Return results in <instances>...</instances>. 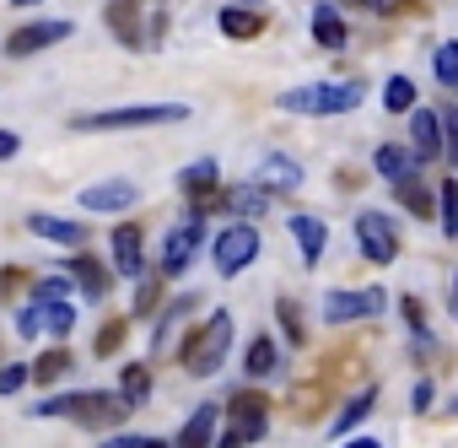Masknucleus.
I'll return each instance as SVG.
<instances>
[{
    "label": "nucleus",
    "mask_w": 458,
    "mask_h": 448,
    "mask_svg": "<svg viewBox=\"0 0 458 448\" xmlns=\"http://www.w3.org/2000/svg\"><path fill=\"white\" fill-rule=\"evenodd\" d=\"M178 184H183L189 194H199V189H210V184H216V157H199L194 168H183V173H178Z\"/></svg>",
    "instance_id": "obj_26"
},
{
    "label": "nucleus",
    "mask_w": 458,
    "mask_h": 448,
    "mask_svg": "<svg viewBox=\"0 0 458 448\" xmlns=\"http://www.w3.org/2000/svg\"><path fill=\"white\" fill-rule=\"evenodd\" d=\"M108 448H167L162 437H108Z\"/></svg>",
    "instance_id": "obj_35"
},
{
    "label": "nucleus",
    "mask_w": 458,
    "mask_h": 448,
    "mask_svg": "<svg viewBox=\"0 0 458 448\" xmlns=\"http://www.w3.org/2000/svg\"><path fill=\"white\" fill-rule=\"evenodd\" d=\"M372 168H377L388 184H404V178H415V173H420V157H415L410 146H377Z\"/></svg>",
    "instance_id": "obj_13"
},
{
    "label": "nucleus",
    "mask_w": 458,
    "mask_h": 448,
    "mask_svg": "<svg viewBox=\"0 0 458 448\" xmlns=\"http://www.w3.org/2000/svg\"><path fill=\"white\" fill-rule=\"evenodd\" d=\"M216 421H221V410H216V405H199V410L183 421V432H178V443H173V448H210Z\"/></svg>",
    "instance_id": "obj_15"
},
{
    "label": "nucleus",
    "mask_w": 458,
    "mask_h": 448,
    "mask_svg": "<svg viewBox=\"0 0 458 448\" xmlns=\"http://www.w3.org/2000/svg\"><path fill=\"white\" fill-rule=\"evenodd\" d=\"M221 33H226V39H254V33H259V17L243 12V6H226V12H221Z\"/></svg>",
    "instance_id": "obj_24"
},
{
    "label": "nucleus",
    "mask_w": 458,
    "mask_h": 448,
    "mask_svg": "<svg viewBox=\"0 0 458 448\" xmlns=\"http://www.w3.org/2000/svg\"><path fill=\"white\" fill-rule=\"evenodd\" d=\"M442 151H447L453 168H458V108H442Z\"/></svg>",
    "instance_id": "obj_33"
},
{
    "label": "nucleus",
    "mask_w": 458,
    "mask_h": 448,
    "mask_svg": "<svg viewBox=\"0 0 458 448\" xmlns=\"http://www.w3.org/2000/svg\"><path fill=\"white\" fill-rule=\"evenodd\" d=\"M71 373V351H49L38 367H33V378H65Z\"/></svg>",
    "instance_id": "obj_32"
},
{
    "label": "nucleus",
    "mask_w": 458,
    "mask_h": 448,
    "mask_svg": "<svg viewBox=\"0 0 458 448\" xmlns=\"http://www.w3.org/2000/svg\"><path fill=\"white\" fill-rule=\"evenodd\" d=\"M437 82L442 87H458V44H442L437 49Z\"/></svg>",
    "instance_id": "obj_29"
},
{
    "label": "nucleus",
    "mask_w": 458,
    "mask_h": 448,
    "mask_svg": "<svg viewBox=\"0 0 458 448\" xmlns=\"http://www.w3.org/2000/svg\"><path fill=\"white\" fill-rule=\"evenodd\" d=\"M38 416H76L87 426H108V421H124L130 405L124 394H103V389H81V394H60V400H44Z\"/></svg>",
    "instance_id": "obj_4"
},
{
    "label": "nucleus",
    "mask_w": 458,
    "mask_h": 448,
    "mask_svg": "<svg viewBox=\"0 0 458 448\" xmlns=\"http://www.w3.org/2000/svg\"><path fill=\"white\" fill-rule=\"evenodd\" d=\"M199 244H205V216H199V211H189L178 228L167 233V244H162V271H167V276H183Z\"/></svg>",
    "instance_id": "obj_8"
},
{
    "label": "nucleus",
    "mask_w": 458,
    "mask_h": 448,
    "mask_svg": "<svg viewBox=\"0 0 458 448\" xmlns=\"http://www.w3.org/2000/svg\"><path fill=\"white\" fill-rule=\"evenodd\" d=\"M383 103H388L394 114H410V108H415V82H410V76H394V82L383 87Z\"/></svg>",
    "instance_id": "obj_25"
},
{
    "label": "nucleus",
    "mask_w": 458,
    "mask_h": 448,
    "mask_svg": "<svg viewBox=\"0 0 458 448\" xmlns=\"http://www.w3.org/2000/svg\"><path fill=\"white\" fill-rule=\"evenodd\" d=\"M356 244H361V254H367L372 265H388V260L399 254V228H394L383 211H361V216H356Z\"/></svg>",
    "instance_id": "obj_7"
},
{
    "label": "nucleus",
    "mask_w": 458,
    "mask_h": 448,
    "mask_svg": "<svg viewBox=\"0 0 458 448\" xmlns=\"http://www.w3.org/2000/svg\"><path fill=\"white\" fill-rule=\"evenodd\" d=\"M135 200H140V189L130 178H103V184L81 189V211H130Z\"/></svg>",
    "instance_id": "obj_10"
},
{
    "label": "nucleus",
    "mask_w": 458,
    "mask_h": 448,
    "mask_svg": "<svg viewBox=\"0 0 458 448\" xmlns=\"http://www.w3.org/2000/svg\"><path fill=\"white\" fill-rule=\"evenodd\" d=\"M65 271H71V281H81V292H87V297H103V292H108V276H103V265H98V260L76 254Z\"/></svg>",
    "instance_id": "obj_20"
},
{
    "label": "nucleus",
    "mask_w": 458,
    "mask_h": 448,
    "mask_svg": "<svg viewBox=\"0 0 458 448\" xmlns=\"http://www.w3.org/2000/svg\"><path fill=\"white\" fill-rule=\"evenodd\" d=\"M216 448H243V437H238V432H226V437H221Z\"/></svg>",
    "instance_id": "obj_40"
},
{
    "label": "nucleus",
    "mask_w": 458,
    "mask_h": 448,
    "mask_svg": "<svg viewBox=\"0 0 458 448\" xmlns=\"http://www.w3.org/2000/svg\"><path fill=\"white\" fill-rule=\"evenodd\" d=\"M28 228L49 244H87V228L81 221H65V216H28Z\"/></svg>",
    "instance_id": "obj_16"
},
{
    "label": "nucleus",
    "mask_w": 458,
    "mask_h": 448,
    "mask_svg": "<svg viewBox=\"0 0 458 448\" xmlns=\"http://www.w3.org/2000/svg\"><path fill=\"white\" fill-rule=\"evenodd\" d=\"M114 346H119V324H108V330H103V340H98V351H114Z\"/></svg>",
    "instance_id": "obj_38"
},
{
    "label": "nucleus",
    "mask_w": 458,
    "mask_h": 448,
    "mask_svg": "<svg viewBox=\"0 0 458 448\" xmlns=\"http://www.w3.org/2000/svg\"><path fill=\"white\" fill-rule=\"evenodd\" d=\"M270 367H276V346H270V340L259 335V340L249 346V373H254V378H265Z\"/></svg>",
    "instance_id": "obj_28"
},
{
    "label": "nucleus",
    "mask_w": 458,
    "mask_h": 448,
    "mask_svg": "<svg viewBox=\"0 0 458 448\" xmlns=\"http://www.w3.org/2000/svg\"><path fill=\"white\" fill-rule=\"evenodd\" d=\"M226 351H233V314H210V319L189 335V346H183V367H189L194 378H210V373L226 362Z\"/></svg>",
    "instance_id": "obj_3"
},
{
    "label": "nucleus",
    "mask_w": 458,
    "mask_h": 448,
    "mask_svg": "<svg viewBox=\"0 0 458 448\" xmlns=\"http://www.w3.org/2000/svg\"><path fill=\"white\" fill-rule=\"evenodd\" d=\"M22 151V141L12 135V130H0V162H6V157H17Z\"/></svg>",
    "instance_id": "obj_36"
},
{
    "label": "nucleus",
    "mask_w": 458,
    "mask_h": 448,
    "mask_svg": "<svg viewBox=\"0 0 458 448\" xmlns=\"http://www.w3.org/2000/svg\"><path fill=\"white\" fill-rule=\"evenodd\" d=\"M17 6H38V0H17Z\"/></svg>",
    "instance_id": "obj_42"
},
{
    "label": "nucleus",
    "mask_w": 458,
    "mask_h": 448,
    "mask_svg": "<svg viewBox=\"0 0 458 448\" xmlns=\"http://www.w3.org/2000/svg\"><path fill=\"white\" fill-rule=\"evenodd\" d=\"M410 141L415 157H442V108H410Z\"/></svg>",
    "instance_id": "obj_12"
},
{
    "label": "nucleus",
    "mask_w": 458,
    "mask_h": 448,
    "mask_svg": "<svg viewBox=\"0 0 458 448\" xmlns=\"http://www.w3.org/2000/svg\"><path fill=\"white\" fill-rule=\"evenodd\" d=\"M404 200H410V211H415V216H431V200L415 189V178H404Z\"/></svg>",
    "instance_id": "obj_34"
},
{
    "label": "nucleus",
    "mask_w": 458,
    "mask_h": 448,
    "mask_svg": "<svg viewBox=\"0 0 458 448\" xmlns=\"http://www.w3.org/2000/svg\"><path fill=\"white\" fill-rule=\"evenodd\" d=\"M233 416H238V426H233V432H238L243 443L265 437V405H259V400H249V394H243V400L233 405Z\"/></svg>",
    "instance_id": "obj_21"
},
{
    "label": "nucleus",
    "mask_w": 458,
    "mask_h": 448,
    "mask_svg": "<svg viewBox=\"0 0 458 448\" xmlns=\"http://www.w3.org/2000/svg\"><path fill=\"white\" fill-rule=\"evenodd\" d=\"M76 330V308L65 297H33L28 308H17V335H55L65 340Z\"/></svg>",
    "instance_id": "obj_5"
},
{
    "label": "nucleus",
    "mask_w": 458,
    "mask_h": 448,
    "mask_svg": "<svg viewBox=\"0 0 458 448\" xmlns=\"http://www.w3.org/2000/svg\"><path fill=\"white\" fill-rule=\"evenodd\" d=\"M442 233H458V184H442Z\"/></svg>",
    "instance_id": "obj_31"
},
{
    "label": "nucleus",
    "mask_w": 458,
    "mask_h": 448,
    "mask_svg": "<svg viewBox=\"0 0 458 448\" xmlns=\"http://www.w3.org/2000/svg\"><path fill=\"white\" fill-rule=\"evenodd\" d=\"M38 297H65V281H60V276H49V281H38Z\"/></svg>",
    "instance_id": "obj_37"
},
{
    "label": "nucleus",
    "mask_w": 458,
    "mask_h": 448,
    "mask_svg": "<svg viewBox=\"0 0 458 448\" xmlns=\"http://www.w3.org/2000/svg\"><path fill=\"white\" fill-rule=\"evenodd\" d=\"M108 244H114V271L119 276H140V233L135 228H119Z\"/></svg>",
    "instance_id": "obj_19"
},
{
    "label": "nucleus",
    "mask_w": 458,
    "mask_h": 448,
    "mask_svg": "<svg viewBox=\"0 0 458 448\" xmlns=\"http://www.w3.org/2000/svg\"><path fill=\"white\" fill-rule=\"evenodd\" d=\"M210 254H216V271H221V276H238V271H249V265L259 260V233L249 228V221H238V228L216 233Z\"/></svg>",
    "instance_id": "obj_6"
},
{
    "label": "nucleus",
    "mask_w": 458,
    "mask_h": 448,
    "mask_svg": "<svg viewBox=\"0 0 458 448\" xmlns=\"http://www.w3.org/2000/svg\"><path fill=\"white\" fill-rule=\"evenodd\" d=\"M372 405H377V389H372V383H367V389H361V394H356V400H351V405H345V410H340V421H335V432H340V437H345V432H351V426H361V421H367V410H372Z\"/></svg>",
    "instance_id": "obj_23"
},
{
    "label": "nucleus",
    "mask_w": 458,
    "mask_h": 448,
    "mask_svg": "<svg viewBox=\"0 0 458 448\" xmlns=\"http://www.w3.org/2000/svg\"><path fill=\"white\" fill-rule=\"evenodd\" d=\"M345 448H383V443H372V437H361V443H345Z\"/></svg>",
    "instance_id": "obj_41"
},
{
    "label": "nucleus",
    "mask_w": 458,
    "mask_h": 448,
    "mask_svg": "<svg viewBox=\"0 0 458 448\" xmlns=\"http://www.w3.org/2000/svg\"><path fill=\"white\" fill-rule=\"evenodd\" d=\"M28 378H33V367H28V362H6V367H0V394H17Z\"/></svg>",
    "instance_id": "obj_30"
},
{
    "label": "nucleus",
    "mask_w": 458,
    "mask_h": 448,
    "mask_svg": "<svg viewBox=\"0 0 458 448\" xmlns=\"http://www.w3.org/2000/svg\"><path fill=\"white\" fill-rule=\"evenodd\" d=\"M189 119V103H135V108H103V114H71V130H151Z\"/></svg>",
    "instance_id": "obj_1"
},
{
    "label": "nucleus",
    "mask_w": 458,
    "mask_h": 448,
    "mask_svg": "<svg viewBox=\"0 0 458 448\" xmlns=\"http://www.w3.org/2000/svg\"><path fill=\"white\" fill-rule=\"evenodd\" d=\"M71 39V22H33V28H17L12 39H6V55H38V49H49V44H65Z\"/></svg>",
    "instance_id": "obj_11"
},
{
    "label": "nucleus",
    "mask_w": 458,
    "mask_h": 448,
    "mask_svg": "<svg viewBox=\"0 0 458 448\" xmlns=\"http://www.w3.org/2000/svg\"><path fill=\"white\" fill-rule=\"evenodd\" d=\"M146 394H151V373H146L140 362H130V367H124V405H140Z\"/></svg>",
    "instance_id": "obj_27"
},
{
    "label": "nucleus",
    "mask_w": 458,
    "mask_h": 448,
    "mask_svg": "<svg viewBox=\"0 0 458 448\" xmlns=\"http://www.w3.org/2000/svg\"><path fill=\"white\" fill-rule=\"evenodd\" d=\"M447 308H453V319H458V271H453V292H447Z\"/></svg>",
    "instance_id": "obj_39"
},
{
    "label": "nucleus",
    "mask_w": 458,
    "mask_h": 448,
    "mask_svg": "<svg viewBox=\"0 0 458 448\" xmlns=\"http://www.w3.org/2000/svg\"><path fill=\"white\" fill-rule=\"evenodd\" d=\"M313 39H318L324 49H345L351 28H345V17H340L335 6H313Z\"/></svg>",
    "instance_id": "obj_18"
},
{
    "label": "nucleus",
    "mask_w": 458,
    "mask_h": 448,
    "mask_svg": "<svg viewBox=\"0 0 458 448\" xmlns=\"http://www.w3.org/2000/svg\"><path fill=\"white\" fill-rule=\"evenodd\" d=\"M361 92H367L361 82H308V87L281 92V108L286 114H351Z\"/></svg>",
    "instance_id": "obj_2"
},
{
    "label": "nucleus",
    "mask_w": 458,
    "mask_h": 448,
    "mask_svg": "<svg viewBox=\"0 0 458 448\" xmlns=\"http://www.w3.org/2000/svg\"><path fill=\"white\" fill-rule=\"evenodd\" d=\"M292 238H297V249H302V260L308 265H318V254H324V221L318 216H292Z\"/></svg>",
    "instance_id": "obj_17"
},
{
    "label": "nucleus",
    "mask_w": 458,
    "mask_h": 448,
    "mask_svg": "<svg viewBox=\"0 0 458 448\" xmlns=\"http://www.w3.org/2000/svg\"><path fill=\"white\" fill-rule=\"evenodd\" d=\"M372 314H383V292H377V287L329 292V297H324V319H329V324H351V319H372Z\"/></svg>",
    "instance_id": "obj_9"
},
{
    "label": "nucleus",
    "mask_w": 458,
    "mask_h": 448,
    "mask_svg": "<svg viewBox=\"0 0 458 448\" xmlns=\"http://www.w3.org/2000/svg\"><path fill=\"white\" fill-rule=\"evenodd\" d=\"M221 205H233V211H243V216H265V205H270V194L259 189V184H238L233 194H226Z\"/></svg>",
    "instance_id": "obj_22"
},
{
    "label": "nucleus",
    "mask_w": 458,
    "mask_h": 448,
    "mask_svg": "<svg viewBox=\"0 0 458 448\" xmlns=\"http://www.w3.org/2000/svg\"><path fill=\"white\" fill-rule=\"evenodd\" d=\"M254 184H259V189H297V184H302V168H297L292 157H265V162L254 168Z\"/></svg>",
    "instance_id": "obj_14"
}]
</instances>
